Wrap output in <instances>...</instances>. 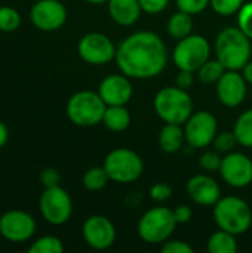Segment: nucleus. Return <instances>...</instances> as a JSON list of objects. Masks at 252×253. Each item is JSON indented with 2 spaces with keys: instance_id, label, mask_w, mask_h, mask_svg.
<instances>
[{
  "instance_id": "1",
  "label": "nucleus",
  "mask_w": 252,
  "mask_h": 253,
  "mask_svg": "<svg viewBox=\"0 0 252 253\" xmlns=\"http://www.w3.org/2000/svg\"><path fill=\"white\" fill-rule=\"evenodd\" d=\"M116 64L129 79H154L168 64V49L160 36L153 31H137L120 42Z\"/></svg>"
},
{
  "instance_id": "2",
  "label": "nucleus",
  "mask_w": 252,
  "mask_h": 253,
  "mask_svg": "<svg viewBox=\"0 0 252 253\" xmlns=\"http://www.w3.org/2000/svg\"><path fill=\"white\" fill-rule=\"evenodd\" d=\"M251 39L239 27L223 28L215 40V58L227 68L241 71L251 61Z\"/></svg>"
},
{
  "instance_id": "3",
  "label": "nucleus",
  "mask_w": 252,
  "mask_h": 253,
  "mask_svg": "<svg viewBox=\"0 0 252 253\" xmlns=\"http://www.w3.org/2000/svg\"><path fill=\"white\" fill-rule=\"evenodd\" d=\"M156 114L165 123L184 125L193 114V99L186 89L169 86L160 89L153 101Z\"/></svg>"
},
{
  "instance_id": "4",
  "label": "nucleus",
  "mask_w": 252,
  "mask_h": 253,
  "mask_svg": "<svg viewBox=\"0 0 252 253\" xmlns=\"http://www.w3.org/2000/svg\"><path fill=\"white\" fill-rule=\"evenodd\" d=\"M214 221L220 230L241 236L251 228L252 211L250 205L241 197H221L214 206Z\"/></svg>"
},
{
  "instance_id": "5",
  "label": "nucleus",
  "mask_w": 252,
  "mask_h": 253,
  "mask_svg": "<svg viewBox=\"0 0 252 253\" xmlns=\"http://www.w3.org/2000/svg\"><path fill=\"white\" fill-rule=\"evenodd\" d=\"M105 108L107 105L98 92L79 90L70 96L65 111L73 125L80 127H92L102 123Z\"/></svg>"
},
{
  "instance_id": "6",
  "label": "nucleus",
  "mask_w": 252,
  "mask_h": 253,
  "mask_svg": "<svg viewBox=\"0 0 252 253\" xmlns=\"http://www.w3.org/2000/svg\"><path fill=\"white\" fill-rule=\"evenodd\" d=\"M178 225L174 211L165 206H154L149 209L138 221L137 231L147 245H162L171 239Z\"/></svg>"
},
{
  "instance_id": "7",
  "label": "nucleus",
  "mask_w": 252,
  "mask_h": 253,
  "mask_svg": "<svg viewBox=\"0 0 252 253\" xmlns=\"http://www.w3.org/2000/svg\"><path fill=\"white\" fill-rule=\"evenodd\" d=\"M110 181L119 184H131L141 178L144 172L143 159L129 148L111 150L102 163Z\"/></svg>"
},
{
  "instance_id": "8",
  "label": "nucleus",
  "mask_w": 252,
  "mask_h": 253,
  "mask_svg": "<svg viewBox=\"0 0 252 253\" xmlns=\"http://www.w3.org/2000/svg\"><path fill=\"white\" fill-rule=\"evenodd\" d=\"M211 56V44L206 37L201 34H190L175 44L172 50V61L178 70L196 73Z\"/></svg>"
},
{
  "instance_id": "9",
  "label": "nucleus",
  "mask_w": 252,
  "mask_h": 253,
  "mask_svg": "<svg viewBox=\"0 0 252 253\" xmlns=\"http://www.w3.org/2000/svg\"><path fill=\"white\" fill-rule=\"evenodd\" d=\"M39 209L46 222L52 225H64L71 218L73 200L61 185L48 187L40 194Z\"/></svg>"
},
{
  "instance_id": "10",
  "label": "nucleus",
  "mask_w": 252,
  "mask_h": 253,
  "mask_svg": "<svg viewBox=\"0 0 252 253\" xmlns=\"http://www.w3.org/2000/svg\"><path fill=\"white\" fill-rule=\"evenodd\" d=\"M186 142L195 150H202L212 145L215 135L218 133L217 119L209 111H193L189 120L184 123Z\"/></svg>"
},
{
  "instance_id": "11",
  "label": "nucleus",
  "mask_w": 252,
  "mask_h": 253,
  "mask_svg": "<svg viewBox=\"0 0 252 253\" xmlns=\"http://www.w3.org/2000/svg\"><path fill=\"white\" fill-rule=\"evenodd\" d=\"M116 50L113 40L102 33H88L77 44V53L86 64L104 65L116 59Z\"/></svg>"
},
{
  "instance_id": "12",
  "label": "nucleus",
  "mask_w": 252,
  "mask_h": 253,
  "mask_svg": "<svg viewBox=\"0 0 252 253\" xmlns=\"http://www.w3.org/2000/svg\"><path fill=\"white\" fill-rule=\"evenodd\" d=\"M36 233V221L25 211H7L0 216V236L10 243L28 242Z\"/></svg>"
},
{
  "instance_id": "13",
  "label": "nucleus",
  "mask_w": 252,
  "mask_h": 253,
  "mask_svg": "<svg viewBox=\"0 0 252 253\" xmlns=\"http://www.w3.org/2000/svg\"><path fill=\"white\" fill-rule=\"evenodd\" d=\"M30 19L40 31H56L67 21V9L59 0H37L31 6Z\"/></svg>"
},
{
  "instance_id": "14",
  "label": "nucleus",
  "mask_w": 252,
  "mask_h": 253,
  "mask_svg": "<svg viewBox=\"0 0 252 253\" xmlns=\"http://www.w3.org/2000/svg\"><path fill=\"white\" fill-rule=\"evenodd\" d=\"M220 175L233 188H245L252 184V160L244 153H227L223 157Z\"/></svg>"
},
{
  "instance_id": "15",
  "label": "nucleus",
  "mask_w": 252,
  "mask_h": 253,
  "mask_svg": "<svg viewBox=\"0 0 252 253\" xmlns=\"http://www.w3.org/2000/svg\"><path fill=\"white\" fill-rule=\"evenodd\" d=\"M82 234L86 245L94 251H105L116 242V228L113 222L102 215L89 216L82 227Z\"/></svg>"
},
{
  "instance_id": "16",
  "label": "nucleus",
  "mask_w": 252,
  "mask_h": 253,
  "mask_svg": "<svg viewBox=\"0 0 252 253\" xmlns=\"http://www.w3.org/2000/svg\"><path fill=\"white\" fill-rule=\"evenodd\" d=\"M215 92L220 102L226 107H239L248 93V83L241 71L227 70L215 83Z\"/></svg>"
},
{
  "instance_id": "17",
  "label": "nucleus",
  "mask_w": 252,
  "mask_h": 253,
  "mask_svg": "<svg viewBox=\"0 0 252 253\" xmlns=\"http://www.w3.org/2000/svg\"><path fill=\"white\" fill-rule=\"evenodd\" d=\"M98 93L107 107L108 105H126L134 95V87H132L131 79L125 76L123 73L110 74L101 80L98 86Z\"/></svg>"
},
{
  "instance_id": "18",
  "label": "nucleus",
  "mask_w": 252,
  "mask_h": 253,
  "mask_svg": "<svg viewBox=\"0 0 252 253\" xmlns=\"http://www.w3.org/2000/svg\"><path fill=\"white\" fill-rule=\"evenodd\" d=\"M189 197L199 206H215L221 199V188L218 182L205 173H198L187 181L186 185Z\"/></svg>"
},
{
  "instance_id": "19",
  "label": "nucleus",
  "mask_w": 252,
  "mask_h": 253,
  "mask_svg": "<svg viewBox=\"0 0 252 253\" xmlns=\"http://www.w3.org/2000/svg\"><path fill=\"white\" fill-rule=\"evenodd\" d=\"M107 3L111 19L122 27L134 25L143 12L138 0H108Z\"/></svg>"
},
{
  "instance_id": "20",
  "label": "nucleus",
  "mask_w": 252,
  "mask_h": 253,
  "mask_svg": "<svg viewBox=\"0 0 252 253\" xmlns=\"http://www.w3.org/2000/svg\"><path fill=\"white\" fill-rule=\"evenodd\" d=\"M186 142V133L183 125L165 123L159 132V147L166 154L178 153Z\"/></svg>"
},
{
  "instance_id": "21",
  "label": "nucleus",
  "mask_w": 252,
  "mask_h": 253,
  "mask_svg": "<svg viewBox=\"0 0 252 253\" xmlns=\"http://www.w3.org/2000/svg\"><path fill=\"white\" fill-rule=\"evenodd\" d=\"M102 125L111 132H123L131 125V113L126 105H108L102 117Z\"/></svg>"
},
{
  "instance_id": "22",
  "label": "nucleus",
  "mask_w": 252,
  "mask_h": 253,
  "mask_svg": "<svg viewBox=\"0 0 252 253\" xmlns=\"http://www.w3.org/2000/svg\"><path fill=\"white\" fill-rule=\"evenodd\" d=\"M193 15H189L183 10H177L168 19L166 30L172 39L181 40L193 33Z\"/></svg>"
},
{
  "instance_id": "23",
  "label": "nucleus",
  "mask_w": 252,
  "mask_h": 253,
  "mask_svg": "<svg viewBox=\"0 0 252 253\" xmlns=\"http://www.w3.org/2000/svg\"><path fill=\"white\" fill-rule=\"evenodd\" d=\"M206 248L211 253H236L238 252L236 236L218 228V231L209 236Z\"/></svg>"
},
{
  "instance_id": "24",
  "label": "nucleus",
  "mask_w": 252,
  "mask_h": 253,
  "mask_svg": "<svg viewBox=\"0 0 252 253\" xmlns=\"http://www.w3.org/2000/svg\"><path fill=\"white\" fill-rule=\"evenodd\" d=\"M233 133L239 145L245 148H252V108L244 111L238 117L233 127Z\"/></svg>"
},
{
  "instance_id": "25",
  "label": "nucleus",
  "mask_w": 252,
  "mask_h": 253,
  "mask_svg": "<svg viewBox=\"0 0 252 253\" xmlns=\"http://www.w3.org/2000/svg\"><path fill=\"white\" fill-rule=\"evenodd\" d=\"M110 178L104 166H94L83 173L82 184L88 191H100L108 184Z\"/></svg>"
},
{
  "instance_id": "26",
  "label": "nucleus",
  "mask_w": 252,
  "mask_h": 253,
  "mask_svg": "<svg viewBox=\"0 0 252 253\" xmlns=\"http://www.w3.org/2000/svg\"><path fill=\"white\" fill-rule=\"evenodd\" d=\"M227 71V68L215 58V59H208L198 71V79L202 82V83H206V84H215L221 76Z\"/></svg>"
},
{
  "instance_id": "27",
  "label": "nucleus",
  "mask_w": 252,
  "mask_h": 253,
  "mask_svg": "<svg viewBox=\"0 0 252 253\" xmlns=\"http://www.w3.org/2000/svg\"><path fill=\"white\" fill-rule=\"evenodd\" d=\"M30 253H62L64 252V245L62 242L55 237V236H43L37 239L30 248Z\"/></svg>"
},
{
  "instance_id": "28",
  "label": "nucleus",
  "mask_w": 252,
  "mask_h": 253,
  "mask_svg": "<svg viewBox=\"0 0 252 253\" xmlns=\"http://www.w3.org/2000/svg\"><path fill=\"white\" fill-rule=\"evenodd\" d=\"M21 25V15L10 6H0V31L13 33Z\"/></svg>"
},
{
  "instance_id": "29",
  "label": "nucleus",
  "mask_w": 252,
  "mask_h": 253,
  "mask_svg": "<svg viewBox=\"0 0 252 253\" xmlns=\"http://www.w3.org/2000/svg\"><path fill=\"white\" fill-rule=\"evenodd\" d=\"M244 3L245 0H211L209 6L218 15L230 16V15H238Z\"/></svg>"
},
{
  "instance_id": "30",
  "label": "nucleus",
  "mask_w": 252,
  "mask_h": 253,
  "mask_svg": "<svg viewBox=\"0 0 252 253\" xmlns=\"http://www.w3.org/2000/svg\"><path fill=\"white\" fill-rule=\"evenodd\" d=\"M214 148L218 151V153H232L235 150V147L238 145V139L232 132H220L215 135L214 138V142H212Z\"/></svg>"
},
{
  "instance_id": "31",
  "label": "nucleus",
  "mask_w": 252,
  "mask_h": 253,
  "mask_svg": "<svg viewBox=\"0 0 252 253\" xmlns=\"http://www.w3.org/2000/svg\"><path fill=\"white\" fill-rule=\"evenodd\" d=\"M221 162H223V157L220 156V153L215 150V151H205L201 157H199V168L205 172H220V168H221Z\"/></svg>"
},
{
  "instance_id": "32",
  "label": "nucleus",
  "mask_w": 252,
  "mask_h": 253,
  "mask_svg": "<svg viewBox=\"0 0 252 253\" xmlns=\"http://www.w3.org/2000/svg\"><path fill=\"white\" fill-rule=\"evenodd\" d=\"M238 27L252 40V1L244 3L238 12Z\"/></svg>"
},
{
  "instance_id": "33",
  "label": "nucleus",
  "mask_w": 252,
  "mask_h": 253,
  "mask_svg": "<svg viewBox=\"0 0 252 253\" xmlns=\"http://www.w3.org/2000/svg\"><path fill=\"white\" fill-rule=\"evenodd\" d=\"M211 0H177V9L189 15H198L209 6Z\"/></svg>"
},
{
  "instance_id": "34",
  "label": "nucleus",
  "mask_w": 252,
  "mask_h": 253,
  "mask_svg": "<svg viewBox=\"0 0 252 253\" xmlns=\"http://www.w3.org/2000/svg\"><path fill=\"white\" fill-rule=\"evenodd\" d=\"M150 199L156 203H165L172 197V188L168 184L159 182L150 188Z\"/></svg>"
},
{
  "instance_id": "35",
  "label": "nucleus",
  "mask_w": 252,
  "mask_h": 253,
  "mask_svg": "<svg viewBox=\"0 0 252 253\" xmlns=\"http://www.w3.org/2000/svg\"><path fill=\"white\" fill-rule=\"evenodd\" d=\"M162 252L163 253H193L195 249L192 245L183 240H166L162 243Z\"/></svg>"
},
{
  "instance_id": "36",
  "label": "nucleus",
  "mask_w": 252,
  "mask_h": 253,
  "mask_svg": "<svg viewBox=\"0 0 252 253\" xmlns=\"http://www.w3.org/2000/svg\"><path fill=\"white\" fill-rule=\"evenodd\" d=\"M138 1L141 4L143 12L150 13V15L163 12L169 4V0H138Z\"/></svg>"
},
{
  "instance_id": "37",
  "label": "nucleus",
  "mask_w": 252,
  "mask_h": 253,
  "mask_svg": "<svg viewBox=\"0 0 252 253\" xmlns=\"http://www.w3.org/2000/svg\"><path fill=\"white\" fill-rule=\"evenodd\" d=\"M59 181H61V175L56 169L53 168H45L42 172H40V182L45 188L48 187H55V185H59Z\"/></svg>"
},
{
  "instance_id": "38",
  "label": "nucleus",
  "mask_w": 252,
  "mask_h": 253,
  "mask_svg": "<svg viewBox=\"0 0 252 253\" xmlns=\"http://www.w3.org/2000/svg\"><path fill=\"white\" fill-rule=\"evenodd\" d=\"M195 82V73L187 71V70H178V74L175 77V86L189 90Z\"/></svg>"
},
{
  "instance_id": "39",
  "label": "nucleus",
  "mask_w": 252,
  "mask_h": 253,
  "mask_svg": "<svg viewBox=\"0 0 252 253\" xmlns=\"http://www.w3.org/2000/svg\"><path fill=\"white\" fill-rule=\"evenodd\" d=\"M174 216L178 224H187L193 216V211L189 205H180L174 209Z\"/></svg>"
},
{
  "instance_id": "40",
  "label": "nucleus",
  "mask_w": 252,
  "mask_h": 253,
  "mask_svg": "<svg viewBox=\"0 0 252 253\" xmlns=\"http://www.w3.org/2000/svg\"><path fill=\"white\" fill-rule=\"evenodd\" d=\"M7 139H9V130L6 127V125L0 120V148H3L6 145Z\"/></svg>"
},
{
  "instance_id": "41",
  "label": "nucleus",
  "mask_w": 252,
  "mask_h": 253,
  "mask_svg": "<svg viewBox=\"0 0 252 253\" xmlns=\"http://www.w3.org/2000/svg\"><path fill=\"white\" fill-rule=\"evenodd\" d=\"M241 71H242V76H244V79L247 80V83H248V84H252V61H248V62L245 64V67H244Z\"/></svg>"
},
{
  "instance_id": "42",
  "label": "nucleus",
  "mask_w": 252,
  "mask_h": 253,
  "mask_svg": "<svg viewBox=\"0 0 252 253\" xmlns=\"http://www.w3.org/2000/svg\"><path fill=\"white\" fill-rule=\"evenodd\" d=\"M85 1H88L91 4H102V3H107L108 0H85Z\"/></svg>"
}]
</instances>
